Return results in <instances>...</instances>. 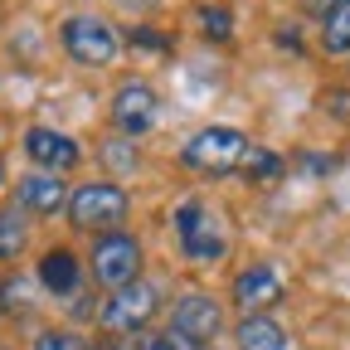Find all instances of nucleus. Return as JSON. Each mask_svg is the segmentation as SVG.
Here are the masks:
<instances>
[{
	"mask_svg": "<svg viewBox=\"0 0 350 350\" xmlns=\"http://www.w3.org/2000/svg\"><path fill=\"white\" fill-rule=\"evenodd\" d=\"M180 161L200 175H229L248 161V137L239 126H204L180 146Z\"/></svg>",
	"mask_w": 350,
	"mask_h": 350,
	"instance_id": "nucleus-1",
	"label": "nucleus"
},
{
	"mask_svg": "<svg viewBox=\"0 0 350 350\" xmlns=\"http://www.w3.org/2000/svg\"><path fill=\"white\" fill-rule=\"evenodd\" d=\"M59 39H64L68 59H73V64H88V68H103V64H112V59L122 54V34H117L107 20H98V15H73V20H64Z\"/></svg>",
	"mask_w": 350,
	"mask_h": 350,
	"instance_id": "nucleus-2",
	"label": "nucleus"
},
{
	"mask_svg": "<svg viewBox=\"0 0 350 350\" xmlns=\"http://www.w3.org/2000/svg\"><path fill=\"white\" fill-rule=\"evenodd\" d=\"M175 234H180V253L190 262H214V258L229 253V234L219 229V219L200 200H185L175 209Z\"/></svg>",
	"mask_w": 350,
	"mask_h": 350,
	"instance_id": "nucleus-3",
	"label": "nucleus"
},
{
	"mask_svg": "<svg viewBox=\"0 0 350 350\" xmlns=\"http://www.w3.org/2000/svg\"><path fill=\"white\" fill-rule=\"evenodd\" d=\"M156 306H161V287H156V282H146V278H137V282H126V287L107 292L98 321H103L107 331L126 336V331H142V326L156 317Z\"/></svg>",
	"mask_w": 350,
	"mask_h": 350,
	"instance_id": "nucleus-4",
	"label": "nucleus"
},
{
	"mask_svg": "<svg viewBox=\"0 0 350 350\" xmlns=\"http://www.w3.org/2000/svg\"><path fill=\"white\" fill-rule=\"evenodd\" d=\"M68 219L78 229H98V234H112L122 219H126V190L98 180V185H78L68 195Z\"/></svg>",
	"mask_w": 350,
	"mask_h": 350,
	"instance_id": "nucleus-5",
	"label": "nucleus"
},
{
	"mask_svg": "<svg viewBox=\"0 0 350 350\" xmlns=\"http://www.w3.org/2000/svg\"><path fill=\"white\" fill-rule=\"evenodd\" d=\"M93 278H98L107 292L137 282V278H142V243L131 239V234H122V229L103 234V239L93 243Z\"/></svg>",
	"mask_w": 350,
	"mask_h": 350,
	"instance_id": "nucleus-6",
	"label": "nucleus"
},
{
	"mask_svg": "<svg viewBox=\"0 0 350 350\" xmlns=\"http://www.w3.org/2000/svg\"><path fill=\"white\" fill-rule=\"evenodd\" d=\"M156 117H161V103H156V93H151V83L126 78V83L117 88V98H112V122H117V131H122L126 142H137V137H146V131L156 126Z\"/></svg>",
	"mask_w": 350,
	"mask_h": 350,
	"instance_id": "nucleus-7",
	"label": "nucleus"
},
{
	"mask_svg": "<svg viewBox=\"0 0 350 350\" xmlns=\"http://www.w3.org/2000/svg\"><path fill=\"white\" fill-rule=\"evenodd\" d=\"M170 331H180L195 345H204V340H214L219 331H224V306H219L214 297H204V292H185L170 306Z\"/></svg>",
	"mask_w": 350,
	"mask_h": 350,
	"instance_id": "nucleus-8",
	"label": "nucleus"
},
{
	"mask_svg": "<svg viewBox=\"0 0 350 350\" xmlns=\"http://www.w3.org/2000/svg\"><path fill=\"white\" fill-rule=\"evenodd\" d=\"M25 156H29L39 170L59 175V170H73L83 151H78L73 137H64V131H54V126H29V131H25Z\"/></svg>",
	"mask_w": 350,
	"mask_h": 350,
	"instance_id": "nucleus-9",
	"label": "nucleus"
},
{
	"mask_svg": "<svg viewBox=\"0 0 350 350\" xmlns=\"http://www.w3.org/2000/svg\"><path fill=\"white\" fill-rule=\"evenodd\" d=\"M278 297H282V278H278V268H268V262H253V268H243L234 278V301L248 317H258L262 306H273Z\"/></svg>",
	"mask_w": 350,
	"mask_h": 350,
	"instance_id": "nucleus-10",
	"label": "nucleus"
},
{
	"mask_svg": "<svg viewBox=\"0 0 350 350\" xmlns=\"http://www.w3.org/2000/svg\"><path fill=\"white\" fill-rule=\"evenodd\" d=\"M15 204H20L25 214H54V209H64V204H68V190H64L59 175L34 170V175H25V180H20Z\"/></svg>",
	"mask_w": 350,
	"mask_h": 350,
	"instance_id": "nucleus-11",
	"label": "nucleus"
},
{
	"mask_svg": "<svg viewBox=\"0 0 350 350\" xmlns=\"http://www.w3.org/2000/svg\"><path fill=\"white\" fill-rule=\"evenodd\" d=\"M83 282V268H78V258L68 248H54V253H44L39 262V287L44 292H54V297H73Z\"/></svg>",
	"mask_w": 350,
	"mask_h": 350,
	"instance_id": "nucleus-12",
	"label": "nucleus"
},
{
	"mask_svg": "<svg viewBox=\"0 0 350 350\" xmlns=\"http://www.w3.org/2000/svg\"><path fill=\"white\" fill-rule=\"evenodd\" d=\"M239 350H287V331H282L268 312L243 317V321H239Z\"/></svg>",
	"mask_w": 350,
	"mask_h": 350,
	"instance_id": "nucleus-13",
	"label": "nucleus"
},
{
	"mask_svg": "<svg viewBox=\"0 0 350 350\" xmlns=\"http://www.w3.org/2000/svg\"><path fill=\"white\" fill-rule=\"evenodd\" d=\"M29 248V214L20 204L0 209V262H15Z\"/></svg>",
	"mask_w": 350,
	"mask_h": 350,
	"instance_id": "nucleus-14",
	"label": "nucleus"
},
{
	"mask_svg": "<svg viewBox=\"0 0 350 350\" xmlns=\"http://www.w3.org/2000/svg\"><path fill=\"white\" fill-rule=\"evenodd\" d=\"M321 44H326V54H350V0H340V5L326 15Z\"/></svg>",
	"mask_w": 350,
	"mask_h": 350,
	"instance_id": "nucleus-15",
	"label": "nucleus"
},
{
	"mask_svg": "<svg viewBox=\"0 0 350 350\" xmlns=\"http://www.w3.org/2000/svg\"><path fill=\"white\" fill-rule=\"evenodd\" d=\"M34 350H88V340L73 331H44V336H34Z\"/></svg>",
	"mask_w": 350,
	"mask_h": 350,
	"instance_id": "nucleus-16",
	"label": "nucleus"
},
{
	"mask_svg": "<svg viewBox=\"0 0 350 350\" xmlns=\"http://www.w3.org/2000/svg\"><path fill=\"white\" fill-rule=\"evenodd\" d=\"M200 15H204V34H209V39H229V34H234V20H229L224 5H204Z\"/></svg>",
	"mask_w": 350,
	"mask_h": 350,
	"instance_id": "nucleus-17",
	"label": "nucleus"
},
{
	"mask_svg": "<svg viewBox=\"0 0 350 350\" xmlns=\"http://www.w3.org/2000/svg\"><path fill=\"white\" fill-rule=\"evenodd\" d=\"M142 350H200V345H195L190 336H180V331H170V326H165V331L146 336V345H142Z\"/></svg>",
	"mask_w": 350,
	"mask_h": 350,
	"instance_id": "nucleus-18",
	"label": "nucleus"
},
{
	"mask_svg": "<svg viewBox=\"0 0 350 350\" xmlns=\"http://www.w3.org/2000/svg\"><path fill=\"white\" fill-rule=\"evenodd\" d=\"M248 165H253L248 175H258V180H273V175L282 170V161H278V156H268V151H258V156H248Z\"/></svg>",
	"mask_w": 350,
	"mask_h": 350,
	"instance_id": "nucleus-19",
	"label": "nucleus"
},
{
	"mask_svg": "<svg viewBox=\"0 0 350 350\" xmlns=\"http://www.w3.org/2000/svg\"><path fill=\"white\" fill-rule=\"evenodd\" d=\"M103 161H107V165H126V170H131V165H137V151L122 146V142H107V146H103Z\"/></svg>",
	"mask_w": 350,
	"mask_h": 350,
	"instance_id": "nucleus-20",
	"label": "nucleus"
},
{
	"mask_svg": "<svg viewBox=\"0 0 350 350\" xmlns=\"http://www.w3.org/2000/svg\"><path fill=\"white\" fill-rule=\"evenodd\" d=\"M336 5H340V0H301V10H306V15H321V20H326Z\"/></svg>",
	"mask_w": 350,
	"mask_h": 350,
	"instance_id": "nucleus-21",
	"label": "nucleus"
},
{
	"mask_svg": "<svg viewBox=\"0 0 350 350\" xmlns=\"http://www.w3.org/2000/svg\"><path fill=\"white\" fill-rule=\"evenodd\" d=\"M131 39H137V44H142V49H165V39H161V34H146V29H137V34H131Z\"/></svg>",
	"mask_w": 350,
	"mask_h": 350,
	"instance_id": "nucleus-22",
	"label": "nucleus"
},
{
	"mask_svg": "<svg viewBox=\"0 0 350 350\" xmlns=\"http://www.w3.org/2000/svg\"><path fill=\"white\" fill-rule=\"evenodd\" d=\"M0 185H5V161H0Z\"/></svg>",
	"mask_w": 350,
	"mask_h": 350,
	"instance_id": "nucleus-23",
	"label": "nucleus"
},
{
	"mask_svg": "<svg viewBox=\"0 0 350 350\" xmlns=\"http://www.w3.org/2000/svg\"><path fill=\"white\" fill-rule=\"evenodd\" d=\"M0 312H5V287H0Z\"/></svg>",
	"mask_w": 350,
	"mask_h": 350,
	"instance_id": "nucleus-24",
	"label": "nucleus"
}]
</instances>
